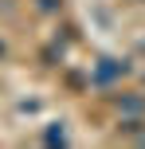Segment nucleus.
<instances>
[{
	"instance_id": "1",
	"label": "nucleus",
	"mask_w": 145,
	"mask_h": 149,
	"mask_svg": "<svg viewBox=\"0 0 145 149\" xmlns=\"http://www.w3.org/2000/svg\"><path fill=\"white\" fill-rule=\"evenodd\" d=\"M122 74H130V63H122V59H102L98 67H94L90 82H98V86H110V82H114V79H122Z\"/></svg>"
},
{
	"instance_id": "5",
	"label": "nucleus",
	"mask_w": 145,
	"mask_h": 149,
	"mask_svg": "<svg viewBox=\"0 0 145 149\" xmlns=\"http://www.w3.org/2000/svg\"><path fill=\"white\" fill-rule=\"evenodd\" d=\"M43 141L47 145H67V126H63V122H51V126L43 130Z\"/></svg>"
},
{
	"instance_id": "10",
	"label": "nucleus",
	"mask_w": 145,
	"mask_h": 149,
	"mask_svg": "<svg viewBox=\"0 0 145 149\" xmlns=\"http://www.w3.org/2000/svg\"><path fill=\"white\" fill-rule=\"evenodd\" d=\"M141 51H145V43H141Z\"/></svg>"
},
{
	"instance_id": "8",
	"label": "nucleus",
	"mask_w": 145,
	"mask_h": 149,
	"mask_svg": "<svg viewBox=\"0 0 145 149\" xmlns=\"http://www.w3.org/2000/svg\"><path fill=\"white\" fill-rule=\"evenodd\" d=\"M4 51H8V47H4V43H0V59H4Z\"/></svg>"
},
{
	"instance_id": "9",
	"label": "nucleus",
	"mask_w": 145,
	"mask_h": 149,
	"mask_svg": "<svg viewBox=\"0 0 145 149\" xmlns=\"http://www.w3.org/2000/svg\"><path fill=\"white\" fill-rule=\"evenodd\" d=\"M130 4H145V0H130Z\"/></svg>"
},
{
	"instance_id": "7",
	"label": "nucleus",
	"mask_w": 145,
	"mask_h": 149,
	"mask_svg": "<svg viewBox=\"0 0 145 149\" xmlns=\"http://www.w3.org/2000/svg\"><path fill=\"white\" fill-rule=\"evenodd\" d=\"M67 86L83 90V86H90V79H83V74H78V71H67Z\"/></svg>"
},
{
	"instance_id": "6",
	"label": "nucleus",
	"mask_w": 145,
	"mask_h": 149,
	"mask_svg": "<svg viewBox=\"0 0 145 149\" xmlns=\"http://www.w3.org/2000/svg\"><path fill=\"white\" fill-rule=\"evenodd\" d=\"M35 8H39L43 16H59V12H63V0H35Z\"/></svg>"
},
{
	"instance_id": "3",
	"label": "nucleus",
	"mask_w": 145,
	"mask_h": 149,
	"mask_svg": "<svg viewBox=\"0 0 145 149\" xmlns=\"http://www.w3.org/2000/svg\"><path fill=\"white\" fill-rule=\"evenodd\" d=\"M114 106L122 114H141L145 110V98H137V94H114Z\"/></svg>"
},
{
	"instance_id": "2",
	"label": "nucleus",
	"mask_w": 145,
	"mask_h": 149,
	"mask_svg": "<svg viewBox=\"0 0 145 149\" xmlns=\"http://www.w3.org/2000/svg\"><path fill=\"white\" fill-rule=\"evenodd\" d=\"M145 134V122H141V114H130L126 122H118V137H141Z\"/></svg>"
},
{
	"instance_id": "4",
	"label": "nucleus",
	"mask_w": 145,
	"mask_h": 149,
	"mask_svg": "<svg viewBox=\"0 0 145 149\" xmlns=\"http://www.w3.org/2000/svg\"><path fill=\"white\" fill-rule=\"evenodd\" d=\"M39 63H43V67H63V43H59V39L39 51Z\"/></svg>"
}]
</instances>
